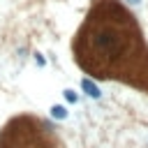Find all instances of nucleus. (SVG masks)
Here are the masks:
<instances>
[{"label":"nucleus","mask_w":148,"mask_h":148,"mask_svg":"<svg viewBox=\"0 0 148 148\" xmlns=\"http://www.w3.org/2000/svg\"><path fill=\"white\" fill-rule=\"evenodd\" d=\"M62 97H65L67 104H79V99H81L79 92H76L74 88H65V90H62Z\"/></svg>","instance_id":"7ed1b4c3"},{"label":"nucleus","mask_w":148,"mask_h":148,"mask_svg":"<svg viewBox=\"0 0 148 148\" xmlns=\"http://www.w3.org/2000/svg\"><path fill=\"white\" fill-rule=\"evenodd\" d=\"M127 5H141V0H125Z\"/></svg>","instance_id":"39448f33"},{"label":"nucleus","mask_w":148,"mask_h":148,"mask_svg":"<svg viewBox=\"0 0 148 148\" xmlns=\"http://www.w3.org/2000/svg\"><path fill=\"white\" fill-rule=\"evenodd\" d=\"M49 116H51L53 120H65V118L69 116V109H67L65 104H53V106L49 109Z\"/></svg>","instance_id":"f03ea898"},{"label":"nucleus","mask_w":148,"mask_h":148,"mask_svg":"<svg viewBox=\"0 0 148 148\" xmlns=\"http://www.w3.org/2000/svg\"><path fill=\"white\" fill-rule=\"evenodd\" d=\"M35 62H37V67H46V60L42 53H35Z\"/></svg>","instance_id":"20e7f679"},{"label":"nucleus","mask_w":148,"mask_h":148,"mask_svg":"<svg viewBox=\"0 0 148 148\" xmlns=\"http://www.w3.org/2000/svg\"><path fill=\"white\" fill-rule=\"evenodd\" d=\"M79 86H81V90H83L90 99H99V97H102V88H99L90 76H81V83H79Z\"/></svg>","instance_id":"f257e3e1"}]
</instances>
